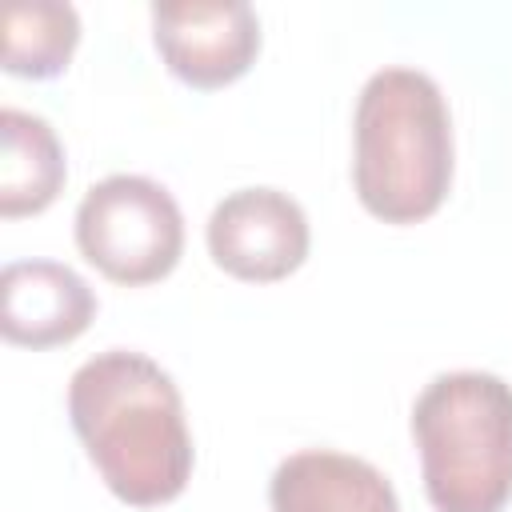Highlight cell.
I'll return each instance as SVG.
<instances>
[{
	"label": "cell",
	"instance_id": "obj_1",
	"mask_svg": "<svg viewBox=\"0 0 512 512\" xmlns=\"http://www.w3.org/2000/svg\"><path fill=\"white\" fill-rule=\"evenodd\" d=\"M68 416L116 500L156 508L184 492L192 436L180 388L156 360L128 348L96 352L68 380Z\"/></svg>",
	"mask_w": 512,
	"mask_h": 512
},
{
	"label": "cell",
	"instance_id": "obj_2",
	"mask_svg": "<svg viewBox=\"0 0 512 512\" xmlns=\"http://www.w3.org/2000/svg\"><path fill=\"white\" fill-rule=\"evenodd\" d=\"M352 184L384 224L428 220L452 184V116L432 76L380 68L368 76L352 120Z\"/></svg>",
	"mask_w": 512,
	"mask_h": 512
},
{
	"label": "cell",
	"instance_id": "obj_3",
	"mask_svg": "<svg viewBox=\"0 0 512 512\" xmlns=\"http://www.w3.org/2000/svg\"><path fill=\"white\" fill-rule=\"evenodd\" d=\"M424 492L436 512H504L512 500V384L440 372L412 404Z\"/></svg>",
	"mask_w": 512,
	"mask_h": 512
},
{
	"label": "cell",
	"instance_id": "obj_4",
	"mask_svg": "<svg viewBox=\"0 0 512 512\" xmlns=\"http://www.w3.org/2000/svg\"><path fill=\"white\" fill-rule=\"evenodd\" d=\"M76 244L116 284L164 280L184 252V216L172 192L148 176L116 172L96 180L76 208Z\"/></svg>",
	"mask_w": 512,
	"mask_h": 512
},
{
	"label": "cell",
	"instance_id": "obj_5",
	"mask_svg": "<svg viewBox=\"0 0 512 512\" xmlns=\"http://www.w3.org/2000/svg\"><path fill=\"white\" fill-rule=\"evenodd\" d=\"M152 40L176 80L224 88L252 68L260 20L244 0H168L152 4Z\"/></svg>",
	"mask_w": 512,
	"mask_h": 512
},
{
	"label": "cell",
	"instance_id": "obj_6",
	"mask_svg": "<svg viewBox=\"0 0 512 512\" xmlns=\"http://www.w3.org/2000/svg\"><path fill=\"white\" fill-rule=\"evenodd\" d=\"M208 252L236 280H284L308 256V216L280 188H236L208 216Z\"/></svg>",
	"mask_w": 512,
	"mask_h": 512
},
{
	"label": "cell",
	"instance_id": "obj_7",
	"mask_svg": "<svg viewBox=\"0 0 512 512\" xmlns=\"http://www.w3.org/2000/svg\"><path fill=\"white\" fill-rule=\"evenodd\" d=\"M96 316V296L80 272L56 260H12L0 272V332L8 344L56 348L76 340Z\"/></svg>",
	"mask_w": 512,
	"mask_h": 512
},
{
	"label": "cell",
	"instance_id": "obj_8",
	"mask_svg": "<svg viewBox=\"0 0 512 512\" xmlns=\"http://www.w3.org/2000/svg\"><path fill=\"white\" fill-rule=\"evenodd\" d=\"M272 512H400L396 488L360 456L304 448L276 464L268 480Z\"/></svg>",
	"mask_w": 512,
	"mask_h": 512
},
{
	"label": "cell",
	"instance_id": "obj_9",
	"mask_svg": "<svg viewBox=\"0 0 512 512\" xmlns=\"http://www.w3.org/2000/svg\"><path fill=\"white\" fill-rule=\"evenodd\" d=\"M64 148L44 116L4 108L0 112V216H36L64 188Z\"/></svg>",
	"mask_w": 512,
	"mask_h": 512
},
{
	"label": "cell",
	"instance_id": "obj_10",
	"mask_svg": "<svg viewBox=\"0 0 512 512\" xmlns=\"http://www.w3.org/2000/svg\"><path fill=\"white\" fill-rule=\"evenodd\" d=\"M80 44V16L60 0H20L4 8V72L48 80L60 76Z\"/></svg>",
	"mask_w": 512,
	"mask_h": 512
}]
</instances>
